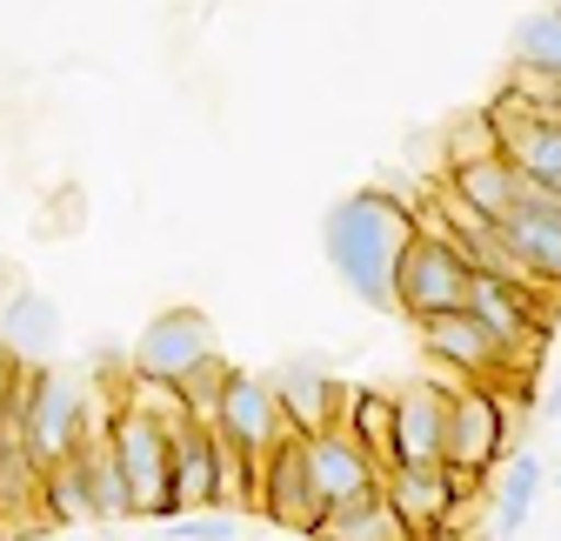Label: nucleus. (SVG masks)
Here are the masks:
<instances>
[{
    "instance_id": "obj_1",
    "label": "nucleus",
    "mask_w": 561,
    "mask_h": 541,
    "mask_svg": "<svg viewBox=\"0 0 561 541\" xmlns=\"http://www.w3.org/2000/svg\"><path fill=\"white\" fill-rule=\"evenodd\" d=\"M414 208L401 194H388V187H355L347 200H334L328 208V228H321V241H328V261L341 267V281L355 288L368 308H394V261H401V248L414 241Z\"/></svg>"
},
{
    "instance_id": "obj_2",
    "label": "nucleus",
    "mask_w": 561,
    "mask_h": 541,
    "mask_svg": "<svg viewBox=\"0 0 561 541\" xmlns=\"http://www.w3.org/2000/svg\"><path fill=\"white\" fill-rule=\"evenodd\" d=\"M414 221H421V215H414ZM468 281H474V261L461 254V241L421 221L414 241H408L401 261H394V308L414 314V321L455 314V308L468 301Z\"/></svg>"
},
{
    "instance_id": "obj_3",
    "label": "nucleus",
    "mask_w": 561,
    "mask_h": 541,
    "mask_svg": "<svg viewBox=\"0 0 561 541\" xmlns=\"http://www.w3.org/2000/svg\"><path fill=\"white\" fill-rule=\"evenodd\" d=\"M101 435H107V454H114L121 482H127V508H134V515H154V521H174L181 502H174V488H168V428H161L148 408L121 401L114 422H107Z\"/></svg>"
},
{
    "instance_id": "obj_4",
    "label": "nucleus",
    "mask_w": 561,
    "mask_h": 541,
    "mask_svg": "<svg viewBox=\"0 0 561 541\" xmlns=\"http://www.w3.org/2000/svg\"><path fill=\"white\" fill-rule=\"evenodd\" d=\"M502 441H508V401L495 381H455L448 388V428H442V461L455 475L481 482L488 468L502 461Z\"/></svg>"
},
{
    "instance_id": "obj_5",
    "label": "nucleus",
    "mask_w": 561,
    "mask_h": 541,
    "mask_svg": "<svg viewBox=\"0 0 561 541\" xmlns=\"http://www.w3.org/2000/svg\"><path fill=\"white\" fill-rule=\"evenodd\" d=\"M88 435V401H81V381H67L60 368L34 361L21 375V441L34 448L41 468H54L60 454H75Z\"/></svg>"
},
{
    "instance_id": "obj_6",
    "label": "nucleus",
    "mask_w": 561,
    "mask_h": 541,
    "mask_svg": "<svg viewBox=\"0 0 561 541\" xmlns=\"http://www.w3.org/2000/svg\"><path fill=\"white\" fill-rule=\"evenodd\" d=\"M495 234H502L508 261L535 288H561V194L522 181V194L508 200V215L495 221Z\"/></svg>"
},
{
    "instance_id": "obj_7",
    "label": "nucleus",
    "mask_w": 561,
    "mask_h": 541,
    "mask_svg": "<svg viewBox=\"0 0 561 541\" xmlns=\"http://www.w3.org/2000/svg\"><path fill=\"white\" fill-rule=\"evenodd\" d=\"M301 461H308V482H314L321 508H341V502L381 495V461H375L355 435H347L341 422L308 428V435H301Z\"/></svg>"
},
{
    "instance_id": "obj_8",
    "label": "nucleus",
    "mask_w": 561,
    "mask_h": 541,
    "mask_svg": "<svg viewBox=\"0 0 561 541\" xmlns=\"http://www.w3.org/2000/svg\"><path fill=\"white\" fill-rule=\"evenodd\" d=\"M215 428L248 468L288 435V422H280V401H274V388L261 381V375H241V368H228V381H221V401H215Z\"/></svg>"
},
{
    "instance_id": "obj_9",
    "label": "nucleus",
    "mask_w": 561,
    "mask_h": 541,
    "mask_svg": "<svg viewBox=\"0 0 561 541\" xmlns=\"http://www.w3.org/2000/svg\"><path fill=\"white\" fill-rule=\"evenodd\" d=\"M488 127H495V148L508 154V168L528 187L561 194V114H535L508 94L502 107H488Z\"/></svg>"
},
{
    "instance_id": "obj_10",
    "label": "nucleus",
    "mask_w": 561,
    "mask_h": 541,
    "mask_svg": "<svg viewBox=\"0 0 561 541\" xmlns=\"http://www.w3.org/2000/svg\"><path fill=\"white\" fill-rule=\"evenodd\" d=\"M248 495H254V502H261V515H267V521H280V528H295V534H308V528H314L321 495H314V482H308L301 435H280V441L248 468Z\"/></svg>"
},
{
    "instance_id": "obj_11",
    "label": "nucleus",
    "mask_w": 561,
    "mask_h": 541,
    "mask_svg": "<svg viewBox=\"0 0 561 541\" xmlns=\"http://www.w3.org/2000/svg\"><path fill=\"white\" fill-rule=\"evenodd\" d=\"M455 388V381H448ZM448 388L442 375L428 381H408L388 408V448H381V468L388 461H442V428H448Z\"/></svg>"
},
{
    "instance_id": "obj_12",
    "label": "nucleus",
    "mask_w": 561,
    "mask_h": 541,
    "mask_svg": "<svg viewBox=\"0 0 561 541\" xmlns=\"http://www.w3.org/2000/svg\"><path fill=\"white\" fill-rule=\"evenodd\" d=\"M201 355H215V327H207V314L168 308V314H154L148 327H140V342H134V375H140V381H174V375L194 368Z\"/></svg>"
},
{
    "instance_id": "obj_13",
    "label": "nucleus",
    "mask_w": 561,
    "mask_h": 541,
    "mask_svg": "<svg viewBox=\"0 0 561 541\" xmlns=\"http://www.w3.org/2000/svg\"><path fill=\"white\" fill-rule=\"evenodd\" d=\"M421 342H428V361H435V368H448L455 381H495V375H502L495 342L481 334V321H474L468 308L421 321Z\"/></svg>"
},
{
    "instance_id": "obj_14",
    "label": "nucleus",
    "mask_w": 561,
    "mask_h": 541,
    "mask_svg": "<svg viewBox=\"0 0 561 541\" xmlns=\"http://www.w3.org/2000/svg\"><path fill=\"white\" fill-rule=\"evenodd\" d=\"M442 187H448V194H461L474 215L502 221V215H508V200L522 194V174L508 168V154H502V148H481V154H455Z\"/></svg>"
},
{
    "instance_id": "obj_15",
    "label": "nucleus",
    "mask_w": 561,
    "mask_h": 541,
    "mask_svg": "<svg viewBox=\"0 0 561 541\" xmlns=\"http://www.w3.org/2000/svg\"><path fill=\"white\" fill-rule=\"evenodd\" d=\"M0 342H8V355L14 361H54V348H60V308L41 295V288H21V295H8L0 301Z\"/></svg>"
},
{
    "instance_id": "obj_16",
    "label": "nucleus",
    "mask_w": 561,
    "mask_h": 541,
    "mask_svg": "<svg viewBox=\"0 0 561 541\" xmlns=\"http://www.w3.org/2000/svg\"><path fill=\"white\" fill-rule=\"evenodd\" d=\"M274 401H280V422H288V435H308V428H328L341 415V381L334 375H314V368H295V375H280L267 381Z\"/></svg>"
},
{
    "instance_id": "obj_17",
    "label": "nucleus",
    "mask_w": 561,
    "mask_h": 541,
    "mask_svg": "<svg viewBox=\"0 0 561 541\" xmlns=\"http://www.w3.org/2000/svg\"><path fill=\"white\" fill-rule=\"evenodd\" d=\"M308 534H314V541H414V534L401 528V515L388 508V495H362V502L321 508Z\"/></svg>"
},
{
    "instance_id": "obj_18",
    "label": "nucleus",
    "mask_w": 561,
    "mask_h": 541,
    "mask_svg": "<svg viewBox=\"0 0 561 541\" xmlns=\"http://www.w3.org/2000/svg\"><path fill=\"white\" fill-rule=\"evenodd\" d=\"M27 508H41V461L14 422H0V528H14Z\"/></svg>"
},
{
    "instance_id": "obj_19",
    "label": "nucleus",
    "mask_w": 561,
    "mask_h": 541,
    "mask_svg": "<svg viewBox=\"0 0 561 541\" xmlns=\"http://www.w3.org/2000/svg\"><path fill=\"white\" fill-rule=\"evenodd\" d=\"M495 468H502V482H495V534H522L528 515H535V502H541V461L528 448H515Z\"/></svg>"
},
{
    "instance_id": "obj_20",
    "label": "nucleus",
    "mask_w": 561,
    "mask_h": 541,
    "mask_svg": "<svg viewBox=\"0 0 561 541\" xmlns=\"http://www.w3.org/2000/svg\"><path fill=\"white\" fill-rule=\"evenodd\" d=\"M75 461H81V482H88L94 521H121V515H134V508H127V482H121V468H114V454H107V435H101V428H88V435H81Z\"/></svg>"
},
{
    "instance_id": "obj_21",
    "label": "nucleus",
    "mask_w": 561,
    "mask_h": 541,
    "mask_svg": "<svg viewBox=\"0 0 561 541\" xmlns=\"http://www.w3.org/2000/svg\"><path fill=\"white\" fill-rule=\"evenodd\" d=\"M515 74L522 81H561V8H541L515 27Z\"/></svg>"
},
{
    "instance_id": "obj_22",
    "label": "nucleus",
    "mask_w": 561,
    "mask_h": 541,
    "mask_svg": "<svg viewBox=\"0 0 561 541\" xmlns=\"http://www.w3.org/2000/svg\"><path fill=\"white\" fill-rule=\"evenodd\" d=\"M388 408H394V394H381V388H347L334 422H341L347 435H355V441L381 461V448H388Z\"/></svg>"
},
{
    "instance_id": "obj_23",
    "label": "nucleus",
    "mask_w": 561,
    "mask_h": 541,
    "mask_svg": "<svg viewBox=\"0 0 561 541\" xmlns=\"http://www.w3.org/2000/svg\"><path fill=\"white\" fill-rule=\"evenodd\" d=\"M221 381H228V361H221V348H215V355H201L194 368H181V375H174L168 388L181 394V415H187V422H215Z\"/></svg>"
},
{
    "instance_id": "obj_24",
    "label": "nucleus",
    "mask_w": 561,
    "mask_h": 541,
    "mask_svg": "<svg viewBox=\"0 0 561 541\" xmlns=\"http://www.w3.org/2000/svg\"><path fill=\"white\" fill-rule=\"evenodd\" d=\"M174 534H181V541H234V534H241V521H234L228 508H201V515H194V508H181V515H174Z\"/></svg>"
},
{
    "instance_id": "obj_25",
    "label": "nucleus",
    "mask_w": 561,
    "mask_h": 541,
    "mask_svg": "<svg viewBox=\"0 0 561 541\" xmlns=\"http://www.w3.org/2000/svg\"><path fill=\"white\" fill-rule=\"evenodd\" d=\"M8 381H14V355H8V342H0V394H8Z\"/></svg>"
},
{
    "instance_id": "obj_26",
    "label": "nucleus",
    "mask_w": 561,
    "mask_h": 541,
    "mask_svg": "<svg viewBox=\"0 0 561 541\" xmlns=\"http://www.w3.org/2000/svg\"><path fill=\"white\" fill-rule=\"evenodd\" d=\"M541 408H548V415H561V381H554V388L541 394Z\"/></svg>"
},
{
    "instance_id": "obj_27",
    "label": "nucleus",
    "mask_w": 561,
    "mask_h": 541,
    "mask_svg": "<svg viewBox=\"0 0 561 541\" xmlns=\"http://www.w3.org/2000/svg\"><path fill=\"white\" fill-rule=\"evenodd\" d=\"M554 488H561V475H554Z\"/></svg>"
}]
</instances>
